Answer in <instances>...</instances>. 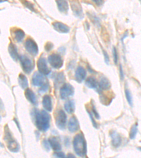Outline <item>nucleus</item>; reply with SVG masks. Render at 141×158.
Wrapping results in <instances>:
<instances>
[{"instance_id":"f257e3e1","label":"nucleus","mask_w":141,"mask_h":158,"mask_svg":"<svg viewBox=\"0 0 141 158\" xmlns=\"http://www.w3.org/2000/svg\"><path fill=\"white\" fill-rule=\"evenodd\" d=\"M35 126L40 131L45 132L50 128V116L45 110H38L35 109Z\"/></svg>"},{"instance_id":"f03ea898","label":"nucleus","mask_w":141,"mask_h":158,"mask_svg":"<svg viewBox=\"0 0 141 158\" xmlns=\"http://www.w3.org/2000/svg\"><path fill=\"white\" fill-rule=\"evenodd\" d=\"M73 146L74 151L79 157H85L87 153V144L83 134L79 133L73 139Z\"/></svg>"},{"instance_id":"7ed1b4c3","label":"nucleus","mask_w":141,"mask_h":158,"mask_svg":"<svg viewBox=\"0 0 141 158\" xmlns=\"http://www.w3.org/2000/svg\"><path fill=\"white\" fill-rule=\"evenodd\" d=\"M4 141L6 142L8 149L13 152H17L19 151L20 146L16 140L13 137L11 132L10 131L8 126L4 127Z\"/></svg>"},{"instance_id":"20e7f679","label":"nucleus","mask_w":141,"mask_h":158,"mask_svg":"<svg viewBox=\"0 0 141 158\" xmlns=\"http://www.w3.org/2000/svg\"><path fill=\"white\" fill-rule=\"evenodd\" d=\"M20 65L25 73L30 74L35 68V63L31 58L25 55H20L19 56Z\"/></svg>"},{"instance_id":"39448f33","label":"nucleus","mask_w":141,"mask_h":158,"mask_svg":"<svg viewBox=\"0 0 141 158\" xmlns=\"http://www.w3.org/2000/svg\"><path fill=\"white\" fill-rule=\"evenodd\" d=\"M66 121H67V117L62 110H59L56 112L55 115V124L58 129L64 130L66 128Z\"/></svg>"},{"instance_id":"423d86ee","label":"nucleus","mask_w":141,"mask_h":158,"mask_svg":"<svg viewBox=\"0 0 141 158\" xmlns=\"http://www.w3.org/2000/svg\"><path fill=\"white\" fill-rule=\"evenodd\" d=\"M48 63L55 69H59L63 66L64 60L58 53H52L48 56Z\"/></svg>"},{"instance_id":"0eeeda50","label":"nucleus","mask_w":141,"mask_h":158,"mask_svg":"<svg viewBox=\"0 0 141 158\" xmlns=\"http://www.w3.org/2000/svg\"><path fill=\"white\" fill-rule=\"evenodd\" d=\"M37 69L39 73H40L43 75H50L51 73L50 68L48 67L47 65V62L46 58L42 56V55L38 58L37 62Z\"/></svg>"},{"instance_id":"6e6552de","label":"nucleus","mask_w":141,"mask_h":158,"mask_svg":"<svg viewBox=\"0 0 141 158\" xmlns=\"http://www.w3.org/2000/svg\"><path fill=\"white\" fill-rule=\"evenodd\" d=\"M25 48L27 52L32 56H36L38 53V47L37 43L32 38L28 37L25 42Z\"/></svg>"},{"instance_id":"1a4fd4ad","label":"nucleus","mask_w":141,"mask_h":158,"mask_svg":"<svg viewBox=\"0 0 141 158\" xmlns=\"http://www.w3.org/2000/svg\"><path fill=\"white\" fill-rule=\"evenodd\" d=\"M74 94V88L69 84H64L60 88V96L61 99H66Z\"/></svg>"},{"instance_id":"9d476101","label":"nucleus","mask_w":141,"mask_h":158,"mask_svg":"<svg viewBox=\"0 0 141 158\" xmlns=\"http://www.w3.org/2000/svg\"><path fill=\"white\" fill-rule=\"evenodd\" d=\"M44 75L39 72H35L32 77V84L35 86H42L45 84Z\"/></svg>"},{"instance_id":"9b49d317","label":"nucleus","mask_w":141,"mask_h":158,"mask_svg":"<svg viewBox=\"0 0 141 158\" xmlns=\"http://www.w3.org/2000/svg\"><path fill=\"white\" fill-rule=\"evenodd\" d=\"M71 6L74 15L76 16L83 19V9L78 2H71Z\"/></svg>"},{"instance_id":"f8f14e48","label":"nucleus","mask_w":141,"mask_h":158,"mask_svg":"<svg viewBox=\"0 0 141 158\" xmlns=\"http://www.w3.org/2000/svg\"><path fill=\"white\" fill-rule=\"evenodd\" d=\"M68 128V131L71 133H74V132L78 131L79 128H80V125H79L78 121L76 117H72L69 119Z\"/></svg>"},{"instance_id":"ddd939ff","label":"nucleus","mask_w":141,"mask_h":158,"mask_svg":"<svg viewBox=\"0 0 141 158\" xmlns=\"http://www.w3.org/2000/svg\"><path fill=\"white\" fill-rule=\"evenodd\" d=\"M86 77V70L85 68L81 67V66H78L76 68V73H75V79L76 80L78 81V83H81L85 78Z\"/></svg>"},{"instance_id":"4468645a","label":"nucleus","mask_w":141,"mask_h":158,"mask_svg":"<svg viewBox=\"0 0 141 158\" xmlns=\"http://www.w3.org/2000/svg\"><path fill=\"white\" fill-rule=\"evenodd\" d=\"M52 26L56 31L60 33H68L70 28L68 25L61 22H55L52 23Z\"/></svg>"},{"instance_id":"2eb2a0df","label":"nucleus","mask_w":141,"mask_h":158,"mask_svg":"<svg viewBox=\"0 0 141 158\" xmlns=\"http://www.w3.org/2000/svg\"><path fill=\"white\" fill-rule=\"evenodd\" d=\"M110 136L112 138V144L115 148H118L121 144V138L120 135L115 131H112L110 133Z\"/></svg>"},{"instance_id":"dca6fc26","label":"nucleus","mask_w":141,"mask_h":158,"mask_svg":"<svg viewBox=\"0 0 141 158\" xmlns=\"http://www.w3.org/2000/svg\"><path fill=\"white\" fill-rule=\"evenodd\" d=\"M25 96L33 105H37V100L35 93L30 89H26L25 91Z\"/></svg>"},{"instance_id":"f3484780","label":"nucleus","mask_w":141,"mask_h":158,"mask_svg":"<svg viewBox=\"0 0 141 158\" xmlns=\"http://www.w3.org/2000/svg\"><path fill=\"white\" fill-rule=\"evenodd\" d=\"M48 141L50 142V146L52 147V148L55 150V151H59V150H61V146L60 144L59 140L57 137H50Z\"/></svg>"},{"instance_id":"a211bd4d","label":"nucleus","mask_w":141,"mask_h":158,"mask_svg":"<svg viewBox=\"0 0 141 158\" xmlns=\"http://www.w3.org/2000/svg\"><path fill=\"white\" fill-rule=\"evenodd\" d=\"M42 106L46 110L51 112L52 110V101L50 96L45 95L42 98Z\"/></svg>"},{"instance_id":"6ab92c4d","label":"nucleus","mask_w":141,"mask_h":158,"mask_svg":"<svg viewBox=\"0 0 141 158\" xmlns=\"http://www.w3.org/2000/svg\"><path fill=\"white\" fill-rule=\"evenodd\" d=\"M12 36L17 42H22L25 37V32L21 29L15 28L12 32Z\"/></svg>"},{"instance_id":"aec40b11","label":"nucleus","mask_w":141,"mask_h":158,"mask_svg":"<svg viewBox=\"0 0 141 158\" xmlns=\"http://www.w3.org/2000/svg\"><path fill=\"white\" fill-rule=\"evenodd\" d=\"M8 51H9V54H10V56H11V57L12 58L13 60L16 61L18 59H19L20 56L19 55V53H18V51H17L16 46L13 44L12 42H10L9 47H8Z\"/></svg>"},{"instance_id":"412c9836","label":"nucleus","mask_w":141,"mask_h":158,"mask_svg":"<svg viewBox=\"0 0 141 158\" xmlns=\"http://www.w3.org/2000/svg\"><path fill=\"white\" fill-rule=\"evenodd\" d=\"M56 4H57L58 9L62 14H66L68 11V2L66 1H56Z\"/></svg>"},{"instance_id":"4be33fe9","label":"nucleus","mask_w":141,"mask_h":158,"mask_svg":"<svg viewBox=\"0 0 141 158\" xmlns=\"http://www.w3.org/2000/svg\"><path fill=\"white\" fill-rule=\"evenodd\" d=\"M99 90H107L111 87V83L106 77H102L99 82Z\"/></svg>"},{"instance_id":"5701e85b","label":"nucleus","mask_w":141,"mask_h":158,"mask_svg":"<svg viewBox=\"0 0 141 158\" xmlns=\"http://www.w3.org/2000/svg\"><path fill=\"white\" fill-rule=\"evenodd\" d=\"M86 86L90 89H95L97 87L98 84H97L96 79L94 77L90 76V77H88L87 78V80L86 81Z\"/></svg>"},{"instance_id":"b1692460","label":"nucleus","mask_w":141,"mask_h":158,"mask_svg":"<svg viewBox=\"0 0 141 158\" xmlns=\"http://www.w3.org/2000/svg\"><path fill=\"white\" fill-rule=\"evenodd\" d=\"M65 110L69 114H72L75 111V103L73 101H68L64 104Z\"/></svg>"},{"instance_id":"393cba45","label":"nucleus","mask_w":141,"mask_h":158,"mask_svg":"<svg viewBox=\"0 0 141 158\" xmlns=\"http://www.w3.org/2000/svg\"><path fill=\"white\" fill-rule=\"evenodd\" d=\"M19 85L20 86V87L24 89H26L28 86V79L24 75V74L20 73L19 75Z\"/></svg>"},{"instance_id":"a878e982","label":"nucleus","mask_w":141,"mask_h":158,"mask_svg":"<svg viewBox=\"0 0 141 158\" xmlns=\"http://www.w3.org/2000/svg\"><path fill=\"white\" fill-rule=\"evenodd\" d=\"M138 133V126H137V124H135L131 127V129H130V139H134L135 138V136H136Z\"/></svg>"},{"instance_id":"bb28decb","label":"nucleus","mask_w":141,"mask_h":158,"mask_svg":"<svg viewBox=\"0 0 141 158\" xmlns=\"http://www.w3.org/2000/svg\"><path fill=\"white\" fill-rule=\"evenodd\" d=\"M65 80V77L64 75H63V73H58L57 75H56V77H55V83L56 85H59L61 82H63Z\"/></svg>"},{"instance_id":"cd10ccee","label":"nucleus","mask_w":141,"mask_h":158,"mask_svg":"<svg viewBox=\"0 0 141 158\" xmlns=\"http://www.w3.org/2000/svg\"><path fill=\"white\" fill-rule=\"evenodd\" d=\"M125 94H126V98L128 103H129V104L130 106H133V98H132L131 94H130L129 89H126Z\"/></svg>"},{"instance_id":"c85d7f7f","label":"nucleus","mask_w":141,"mask_h":158,"mask_svg":"<svg viewBox=\"0 0 141 158\" xmlns=\"http://www.w3.org/2000/svg\"><path fill=\"white\" fill-rule=\"evenodd\" d=\"M49 89V83H45L43 85L41 88L39 89V92L40 93H44L45 91H47Z\"/></svg>"},{"instance_id":"c756f323","label":"nucleus","mask_w":141,"mask_h":158,"mask_svg":"<svg viewBox=\"0 0 141 158\" xmlns=\"http://www.w3.org/2000/svg\"><path fill=\"white\" fill-rule=\"evenodd\" d=\"M42 145L43 146H44L45 149L47 150V151H50V142H49V141H47V140L45 139L44 141H42Z\"/></svg>"},{"instance_id":"7c9ffc66","label":"nucleus","mask_w":141,"mask_h":158,"mask_svg":"<svg viewBox=\"0 0 141 158\" xmlns=\"http://www.w3.org/2000/svg\"><path fill=\"white\" fill-rule=\"evenodd\" d=\"M54 157L55 158H66L65 154L62 152H56L54 153Z\"/></svg>"},{"instance_id":"2f4dec72","label":"nucleus","mask_w":141,"mask_h":158,"mask_svg":"<svg viewBox=\"0 0 141 158\" xmlns=\"http://www.w3.org/2000/svg\"><path fill=\"white\" fill-rule=\"evenodd\" d=\"M113 55H114V60L115 64H117L118 63V53L116 47L113 48Z\"/></svg>"},{"instance_id":"473e14b6","label":"nucleus","mask_w":141,"mask_h":158,"mask_svg":"<svg viewBox=\"0 0 141 158\" xmlns=\"http://www.w3.org/2000/svg\"><path fill=\"white\" fill-rule=\"evenodd\" d=\"M53 47H54V44L52 42H47L45 44V49L47 52H50V51H51L53 49Z\"/></svg>"},{"instance_id":"72a5a7b5","label":"nucleus","mask_w":141,"mask_h":158,"mask_svg":"<svg viewBox=\"0 0 141 158\" xmlns=\"http://www.w3.org/2000/svg\"><path fill=\"white\" fill-rule=\"evenodd\" d=\"M22 3L24 4L25 6L28 7V8H29L30 10H32V11H35L34 9V6H33V5L30 3L29 2H22Z\"/></svg>"},{"instance_id":"f704fd0d","label":"nucleus","mask_w":141,"mask_h":158,"mask_svg":"<svg viewBox=\"0 0 141 158\" xmlns=\"http://www.w3.org/2000/svg\"><path fill=\"white\" fill-rule=\"evenodd\" d=\"M92 112H93V114H94L95 115V118L97 119H99V118H100V117H99V114H98V113H97V111L96 110V109H95V107L94 106H93V107H92Z\"/></svg>"},{"instance_id":"c9c22d12","label":"nucleus","mask_w":141,"mask_h":158,"mask_svg":"<svg viewBox=\"0 0 141 158\" xmlns=\"http://www.w3.org/2000/svg\"><path fill=\"white\" fill-rule=\"evenodd\" d=\"M102 52H103V54H104V61H105V63H106L108 65L109 63V56H108V54H107V53L106 51L103 50V51H102Z\"/></svg>"},{"instance_id":"e433bc0d","label":"nucleus","mask_w":141,"mask_h":158,"mask_svg":"<svg viewBox=\"0 0 141 158\" xmlns=\"http://www.w3.org/2000/svg\"><path fill=\"white\" fill-rule=\"evenodd\" d=\"M88 113L89 116H90V119H91L92 123H93V125L94 126V127H95V128H97V123L95 122V119H93V115H92V114H91V113H90V112L88 111Z\"/></svg>"},{"instance_id":"4c0bfd02","label":"nucleus","mask_w":141,"mask_h":158,"mask_svg":"<svg viewBox=\"0 0 141 158\" xmlns=\"http://www.w3.org/2000/svg\"><path fill=\"white\" fill-rule=\"evenodd\" d=\"M120 73H121V79L123 80L124 79V74H123V69H122V65H120Z\"/></svg>"},{"instance_id":"58836bf2","label":"nucleus","mask_w":141,"mask_h":158,"mask_svg":"<svg viewBox=\"0 0 141 158\" xmlns=\"http://www.w3.org/2000/svg\"><path fill=\"white\" fill-rule=\"evenodd\" d=\"M94 2H95V3H97V5H98V6H99V5H101V4H102L104 3V2L103 1H97V0H94Z\"/></svg>"},{"instance_id":"ea45409f","label":"nucleus","mask_w":141,"mask_h":158,"mask_svg":"<svg viewBox=\"0 0 141 158\" xmlns=\"http://www.w3.org/2000/svg\"><path fill=\"white\" fill-rule=\"evenodd\" d=\"M66 158H76V157H75V155H73V154L69 153V154H68V155H67V157H66Z\"/></svg>"},{"instance_id":"a19ab883","label":"nucleus","mask_w":141,"mask_h":158,"mask_svg":"<svg viewBox=\"0 0 141 158\" xmlns=\"http://www.w3.org/2000/svg\"><path fill=\"white\" fill-rule=\"evenodd\" d=\"M138 149H139L140 150H141V148H138Z\"/></svg>"}]
</instances>
